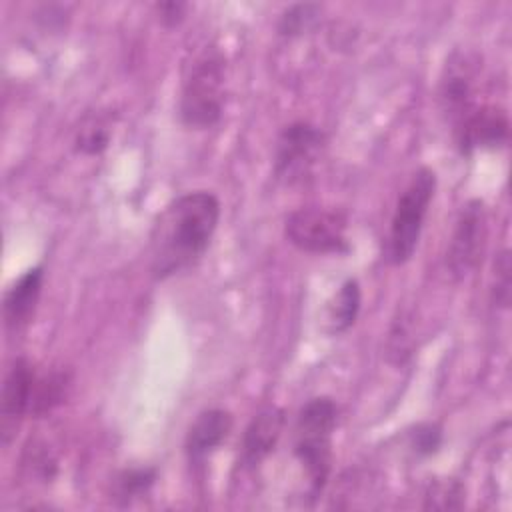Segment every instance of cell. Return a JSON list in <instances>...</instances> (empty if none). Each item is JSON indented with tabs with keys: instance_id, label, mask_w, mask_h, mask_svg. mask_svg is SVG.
<instances>
[{
	"instance_id": "obj_1",
	"label": "cell",
	"mask_w": 512,
	"mask_h": 512,
	"mask_svg": "<svg viewBox=\"0 0 512 512\" xmlns=\"http://www.w3.org/2000/svg\"><path fill=\"white\" fill-rule=\"evenodd\" d=\"M220 212V200L210 190H194L174 198L152 226V276L166 280L194 266L212 242Z\"/></svg>"
},
{
	"instance_id": "obj_2",
	"label": "cell",
	"mask_w": 512,
	"mask_h": 512,
	"mask_svg": "<svg viewBox=\"0 0 512 512\" xmlns=\"http://www.w3.org/2000/svg\"><path fill=\"white\" fill-rule=\"evenodd\" d=\"M338 422L336 402L328 396L310 398L294 426V456L308 480L310 498H318L332 472V434Z\"/></svg>"
},
{
	"instance_id": "obj_3",
	"label": "cell",
	"mask_w": 512,
	"mask_h": 512,
	"mask_svg": "<svg viewBox=\"0 0 512 512\" xmlns=\"http://www.w3.org/2000/svg\"><path fill=\"white\" fill-rule=\"evenodd\" d=\"M224 100L226 60L216 46H206L184 68L178 104L180 120L188 128H212L222 118Z\"/></svg>"
},
{
	"instance_id": "obj_4",
	"label": "cell",
	"mask_w": 512,
	"mask_h": 512,
	"mask_svg": "<svg viewBox=\"0 0 512 512\" xmlns=\"http://www.w3.org/2000/svg\"><path fill=\"white\" fill-rule=\"evenodd\" d=\"M436 174L434 170L422 166L414 172L408 186L396 202V210L390 222L386 258L394 266L406 264L420 242L424 220L434 198Z\"/></svg>"
},
{
	"instance_id": "obj_5",
	"label": "cell",
	"mask_w": 512,
	"mask_h": 512,
	"mask_svg": "<svg viewBox=\"0 0 512 512\" xmlns=\"http://www.w3.org/2000/svg\"><path fill=\"white\" fill-rule=\"evenodd\" d=\"M348 218L340 210L306 206L290 212L284 222L286 240L310 254H346Z\"/></svg>"
},
{
	"instance_id": "obj_6",
	"label": "cell",
	"mask_w": 512,
	"mask_h": 512,
	"mask_svg": "<svg viewBox=\"0 0 512 512\" xmlns=\"http://www.w3.org/2000/svg\"><path fill=\"white\" fill-rule=\"evenodd\" d=\"M326 146V134L306 122L296 120L282 128L274 146V176L284 184H294L306 178L318 162Z\"/></svg>"
},
{
	"instance_id": "obj_7",
	"label": "cell",
	"mask_w": 512,
	"mask_h": 512,
	"mask_svg": "<svg viewBox=\"0 0 512 512\" xmlns=\"http://www.w3.org/2000/svg\"><path fill=\"white\" fill-rule=\"evenodd\" d=\"M488 236V220L484 202L478 198L468 200L456 218L450 246L446 252V266L454 280L466 278L480 262Z\"/></svg>"
},
{
	"instance_id": "obj_8",
	"label": "cell",
	"mask_w": 512,
	"mask_h": 512,
	"mask_svg": "<svg viewBox=\"0 0 512 512\" xmlns=\"http://www.w3.org/2000/svg\"><path fill=\"white\" fill-rule=\"evenodd\" d=\"M478 76V60L472 52L456 50L446 60L438 100L446 118L458 126L476 106H474V82Z\"/></svg>"
},
{
	"instance_id": "obj_9",
	"label": "cell",
	"mask_w": 512,
	"mask_h": 512,
	"mask_svg": "<svg viewBox=\"0 0 512 512\" xmlns=\"http://www.w3.org/2000/svg\"><path fill=\"white\" fill-rule=\"evenodd\" d=\"M36 372L26 358H16L6 372L2 386V410H0V436L2 444H10L26 414H30L32 394L36 386Z\"/></svg>"
},
{
	"instance_id": "obj_10",
	"label": "cell",
	"mask_w": 512,
	"mask_h": 512,
	"mask_svg": "<svg viewBox=\"0 0 512 512\" xmlns=\"http://www.w3.org/2000/svg\"><path fill=\"white\" fill-rule=\"evenodd\" d=\"M510 120L504 108L480 106L474 108L458 126H454L456 146L462 154L474 150L500 148L508 142Z\"/></svg>"
},
{
	"instance_id": "obj_11",
	"label": "cell",
	"mask_w": 512,
	"mask_h": 512,
	"mask_svg": "<svg viewBox=\"0 0 512 512\" xmlns=\"http://www.w3.org/2000/svg\"><path fill=\"white\" fill-rule=\"evenodd\" d=\"M232 426V414L224 408H208L200 412L190 424L184 440V452L188 456V462L192 466L202 464L228 438Z\"/></svg>"
},
{
	"instance_id": "obj_12",
	"label": "cell",
	"mask_w": 512,
	"mask_h": 512,
	"mask_svg": "<svg viewBox=\"0 0 512 512\" xmlns=\"http://www.w3.org/2000/svg\"><path fill=\"white\" fill-rule=\"evenodd\" d=\"M284 420V410L278 406H268L250 420L242 436L240 462L244 468H256L274 452L284 430Z\"/></svg>"
},
{
	"instance_id": "obj_13",
	"label": "cell",
	"mask_w": 512,
	"mask_h": 512,
	"mask_svg": "<svg viewBox=\"0 0 512 512\" xmlns=\"http://www.w3.org/2000/svg\"><path fill=\"white\" fill-rule=\"evenodd\" d=\"M44 280V268L32 266L14 280L4 294V324L8 330H22L34 316Z\"/></svg>"
},
{
	"instance_id": "obj_14",
	"label": "cell",
	"mask_w": 512,
	"mask_h": 512,
	"mask_svg": "<svg viewBox=\"0 0 512 512\" xmlns=\"http://www.w3.org/2000/svg\"><path fill=\"white\" fill-rule=\"evenodd\" d=\"M360 302H362V292H360L358 280H354V278L344 280V284L340 286L334 302L330 304V312H328V322H330L332 334H342L354 326L358 312H360Z\"/></svg>"
},
{
	"instance_id": "obj_15",
	"label": "cell",
	"mask_w": 512,
	"mask_h": 512,
	"mask_svg": "<svg viewBox=\"0 0 512 512\" xmlns=\"http://www.w3.org/2000/svg\"><path fill=\"white\" fill-rule=\"evenodd\" d=\"M156 468L152 466H132V468H124L122 472H118V476L114 478V486H112V498L126 506L138 498H142L144 494L150 492V488L156 482Z\"/></svg>"
},
{
	"instance_id": "obj_16",
	"label": "cell",
	"mask_w": 512,
	"mask_h": 512,
	"mask_svg": "<svg viewBox=\"0 0 512 512\" xmlns=\"http://www.w3.org/2000/svg\"><path fill=\"white\" fill-rule=\"evenodd\" d=\"M110 138H112V130H110L108 118L102 114H90L82 120L80 128L76 130L74 148L80 154L98 156L108 148Z\"/></svg>"
},
{
	"instance_id": "obj_17",
	"label": "cell",
	"mask_w": 512,
	"mask_h": 512,
	"mask_svg": "<svg viewBox=\"0 0 512 512\" xmlns=\"http://www.w3.org/2000/svg\"><path fill=\"white\" fill-rule=\"evenodd\" d=\"M66 388H68V376L64 372H54L46 378H38L32 394L30 414L34 418H40L50 410H54L66 398Z\"/></svg>"
},
{
	"instance_id": "obj_18",
	"label": "cell",
	"mask_w": 512,
	"mask_h": 512,
	"mask_svg": "<svg viewBox=\"0 0 512 512\" xmlns=\"http://www.w3.org/2000/svg\"><path fill=\"white\" fill-rule=\"evenodd\" d=\"M320 10H322L320 4H314V2H300V4L288 6L278 18V24H276L278 34L286 38L302 36L316 24Z\"/></svg>"
},
{
	"instance_id": "obj_19",
	"label": "cell",
	"mask_w": 512,
	"mask_h": 512,
	"mask_svg": "<svg viewBox=\"0 0 512 512\" xmlns=\"http://www.w3.org/2000/svg\"><path fill=\"white\" fill-rule=\"evenodd\" d=\"M408 444L416 456H432L442 446V428L436 422H422L408 434Z\"/></svg>"
},
{
	"instance_id": "obj_20",
	"label": "cell",
	"mask_w": 512,
	"mask_h": 512,
	"mask_svg": "<svg viewBox=\"0 0 512 512\" xmlns=\"http://www.w3.org/2000/svg\"><path fill=\"white\" fill-rule=\"evenodd\" d=\"M494 302L502 308L510 304V252L502 250L494 264Z\"/></svg>"
},
{
	"instance_id": "obj_21",
	"label": "cell",
	"mask_w": 512,
	"mask_h": 512,
	"mask_svg": "<svg viewBox=\"0 0 512 512\" xmlns=\"http://www.w3.org/2000/svg\"><path fill=\"white\" fill-rule=\"evenodd\" d=\"M460 488L458 484H438L426 494V508H458Z\"/></svg>"
},
{
	"instance_id": "obj_22",
	"label": "cell",
	"mask_w": 512,
	"mask_h": 512,
	"mask_svg": "<svg viewBox=\"0 0 512 512\" xmlns=\"http://www.w3.org/2000/svg\"><path fill=\"white\" fill-rule=\"evenodd\" d=\"M186 10H188V4L186 2H178V0H168V2H158L156 4L158 20L166 28L178 26L186 18Z\"/></svg>"
}]
</instances>
